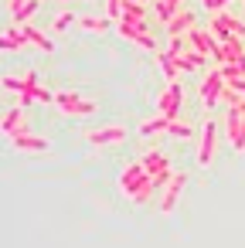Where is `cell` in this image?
Listing matches in <instances>:
<instances>
[{
    "label": "cell",
    "instance_id": "cell-24",
    "mask_svg": "<svg viewBox=\"0 0 245 248\" xmlns=\"http://www.w3.org/2000/svg\"><path fill=\"white\" fill-rule=\"evenodd\" d=\"M75 21H79V17H75L72 11H62V14H55V21H51V28H48V31H65V28H72Z\"/></svg>",
    "mask_w": 245,
    "mask_h": 248
},
{
    "label": "cell",
    "instance_id": "cell-22",
    "mask_svg": "<svg viewBox=\"0 0 245 248\" xmlns=\"http://www.w3.org/2000/svg\"><path fill=\"white\" fill-rule=\"evenodd\" d=\"M31 102H55V95H51L45 85H31V89L21 95V109H24V106H31Z\"/></svg>",
    "mask_w": 245,
    "mask_h": 248
},
{
    "label": "cell",
    "instance_id": "cell-12",
    "mask_svg": "<svg viewBox=\"0 0 245 248\" xmlns=\"http://www.w3.org/2000/svg\"><path fill=\"white\" fill-rule=\"evenodd\" d=\"M126 136H130V129H126V126H119V123L96 126V129H89V133H85V140H89L92 146H113V143H123Z\"/></svg>",
    "mask_w": 245,
    "mask_h": 248
},
{
    "label": "cell",
    "instance_id": "cell-15",
    "mask_svg": "<svg viewBox=\"0 0 245 248\" xmlns=\"http://www.w3.org/2000/svg\"><path fill=\"white\" fill-rule=\"evenodd\" d=\"M11 146H14L17 153H48V140L38 136V133H24V136H17V140H11Z\"/></svg>",
    "mask_w": 245,
    "mask_h": 248
},
{
    "label": "cell",
    "instance_id": "cell-2",
    "mask_svg": "<svg viewBox=\"0 0 245 248\" xmlns=\"http://www.w3.org/2000/svg\"><path fill=\"white\" fill-rule=\"evenodd\" d=\"M187 45H191L197 55H204L208 62H214V65H221V62H225L221 41H218L208 28H191V31H187Z\"/></svg>",
    "mask_w": 245,
    "mask_h": 248
},
{
    "label": "cell",
    "instance_id": "cell-3",
    "mask_svg": "<svg viewBox=\"0 0 245 248\" xmlns=\"http://www.w3.org/2000/svg\"><path fill=\"white\" fill-rule=\"evenodd\" d=\"M140 167H143V173L153 180L157 190H163L167 180H170V173H174V170H170V160H167L160 150H147V153L140 156Z\"/></svg>",
    "mask_w": 245,
    "mask_h": 248
},
{
    "label": "cell",
    "instance_id": "cell-20",
    "mask_svg": "<svg viewBox=\"0 0 245 248\" xmlns=\"http://www.w3.org/2000/svg\"><path fill=\"white\" fill-rule=\"evenodd\" d=\"M167 129H170V119H163V116H150L140 123V136H163Z\"/></svg>",
    "mask_w": 245,
    "mask_h": 248
},
{
    "label": "cell",
    "instance_id": "cell-7",
    "mask_svg": "<svg viewBox=\"0 0 245 248\" xmlns=\"http://www.w3.org/2000/svg\"><path fill=\"white\" fill-rule=\"evenodd\" d=\"M214 150H218V123L214 119H204L201 140H197V153H194L197 167H211L214 163Z\"/></svg>",
    "mask_w": 245,
    "mask_h": 248
},
{
    "label": "cell",
    "instance_id": "cell-30",
    "mask_svg": "<svg viewBox=\"0 0 245 248\" xmlns=\"http://www.w3.org/2000/svg\"><path fill=\"white\" fill-rule=\"evenodd\" d=\"M65 4H68V0H65Z\"/></svg>",
    "mask_w": 245,
    "mask_h": 248
},
{
    "label": "cell",
    "instance_id": "cell-16",
    "mask_svg": "<svg viewBox=\"0 0 245 248\" xmlns=\"http://www.w3.org/2000/svg\"><path fill=\"white\" fill-rule=\"evenodd\" d=\"M31 85H38V75H34V72H24V75H4V78H0V89L17 92V95H24Z\"/></svg>",
    "mask_w": 245,
    "mask_h": 248
},
{
    "label": "cell",
    "instance_id": "cell-29",
    "mask_svg": "<svg viewBox=\"0 0 245 248\" xmlns=\"http://www.w3.org/2000/svg\"><path fill=\"white\" fill-rule=\"evenodd\" d=\"M24 4H28V0H7V14L14 17V14H17V11H21Z\"/></svg>",
    "mask_w": 245,
    "mask_h": 248
},
{
    "label": "cell",
    "instance_id": "cell-23",
    "mask_svg": "<svg viewBox=\"0 0 245 248\" xmlns=\"http://www.w3.org/2000/svg\"><path fill=\"white\" fill-rule=\"evenodd\" d=\"M38 7H41V0H28V4H24V7H21V11H17L14 17H11V21H14V28H21V24H28V21H31V14H34Z\"/></svg>",
    "mask_w": 245,
    "mask_h": 248
},
{
    "label": "cell",
    "instance_id": "cell-8",
    "mask_svg": "<svg viewBox=\"0 0 245 248\" xmlns=\"http://www.w3.org/2000/svg\"><path fill=\"white\" fill-rule=\"evenodd\" d=\"M180 102H184V89H180V82H167L163 85V92L157 95V116H163V119H177V112H180Z\"/></svg>",
    "mask_w": 245,
    "mask_h": 248
},
{
    "label": "cell",
    "instance_id": "cell-19",
    "mask_svg": "<svg viewBox=\"0 0 245 248\" xmlns=\"http://www.w3.org/2000/svg\"><path fill=\"white\" fill-rule=\"evenodd\" d=\"M21 48H28V38L21 34V28H7L0 34V51H21Z\"/></svg>",
    "mask_w": 245,
    "mask_h": 248
},
{
    "label": "cell",
    "instance_id": "cell-5",
    "mask_svg": "<svg viewBox=\"0 0 245 248\" xmlns=\"http://www.w3.org/2000/svg\"><path fill=\"white\" fill-rule=\"evenodd\" d=\"M208 31H211L218 41H225V38H245V21H238V17L228 14V11H218V14L208 17Z\"/></svg>",
    "mask_w": 245,
    "mask_h": 248
},
{
    "label": "cell",
    "instance_id": "cell-21",
    "mask_svg": "<svg viewBox=\"0 0 245 248\" xmlns=\"http://www.w3.org/2000/svg\"><path fill=\"white\" fill-rule=\"evenodd\" d=\"M157 65H160V72H163V78L167 82H177V62H174V51L167 48V51H157Z\"/></svg>",
    "mask_w": 245,
    "mask_h": 248
},
{
    "label": "cell",
    "instance_id": "cell-27",
    "mask_svg": "<svg viewBox=\"0 0 245 248\" xmlns=\"http://www.w3.org/2000/svg\"><path fill=\"white\" fill-rule=\"evenodd\" d=\"M153 4H163V7H167L170 14H177V11H184V7H187L184 0H153Z\"/></svg>",
    "mask_w": 245,
    "mask_h": 248
},
{
    "label": "cell",
    "instance_id": "cell-25",
    "mask_svg": "<svg viewBox=\"0 0 245 248\" xmlns=\"http://www.w3.org/2000/svg\"><path fill=\"white\" fill-rule=\"evenodd\" d=\"M191 133H194V129H191L187 123H180V119H174V123H170V129H167V136H177V140H187Z\"/></svg>",
    "mask_w": 245,
    "mask_h": 248
},
{
    "label": "cell",
    "instance_id": "cell-10",
    "mask_svg": "<svg viewBox=\"0 0 245 248\" xmlns=\"http://www.w3.org/2000/svg\"><path fill=\"white\" fill-rule=\"evenodd\" d=\"M184 187H187V173H184V170L170 173L167 187L160 190V214H163V217H170V214H174V207H177V201H180Z\"/></svg>",
    "mask_w": 245,
    "mask_h": 248
},
{
    "label": "cell",
    "instance_id": "cell-11",
    "mask_svg": "<svg viewBox=\"0 0 245 248\" xmlns=\"http://www.w3.org/2000/svg\"><path fill=\"white\" fill-rule=\"evenodd\" d=\"M225 89V75H221V68L218 65H211L208 72H204V78H201V85H197V95H201V102L208 106V109H214L218 106V92Z\"/></svg>",
    "mask_w": 245,
    "mask_h": 248
},
{
    "label": "cell",
    "instance_id": "cell-14",
    "mask_svg": "<svg viewBox=\"0 0 245 248\" xmlns=\"http://www.w3.org/2000/svg\"><path fill=\"white\" fill-rule=\"evenodd\" d=\"M0 129H4V136H7V140H17V136L31 133V129H28V116H24V109L17 106V109L0 112Z\"/></svg>",
    "mask_w": 245,
    "mask_h": 248
},
{
    "label": "cell",
    "instance_id": "cell-4",
    "mask_svg": "<svg viewBox=\"0 0 245 248\" xmlns=\"http://www.w3.org/2000/svg\"><path fill=\"white\" fill-rule=\"evenodd\" d=\"M55 106H58L65 116H75V119H82V116H92V112H96V102H92V99H85V95H82V92H75V89L58 92V95H55Z\"/></svg>",
    "mask_w": 245,
    "mask_h": 248
},
{
    "label": "cell",
    "instance_id": "cell-1",
    "mask_svg": "<svg viewBox=\"0 0 245 248\" xmlns=\"http://www.w3.org/2000/svg\"><path fill=\"white\" fill-rule=\"evenodd\" d=\"M119 194L130 197L133 204H147V201L157 194V187H153V180L143 173L140 160H133V163L123 167V173H119Z\"/></svg>",
    "mask_w": 245,
    "mask_h": 248
},
{
    "label": "cell",
    "instance_id": "cell-18",
    "mask_svg": "<svg viewBox=\"0 0 245 248\" xmlns=\"http://www.w3.org/2000/svg\"><path fill=\"white\" fill-rule=\"evenodd\" d=\"M21 34L28 38V45H34V48H41V51H55V41H51V34L38 31L34 24H21Z\"/></svg>",
    "mask_w": 245,
    "mask_h": 248
},
{
    "label": "cell",
    "instance_id": "cell-28",
    "mask_svg": "<svg viewBox=\"0 0 245 248\" xmlns=\"http://www.w3.org/2000/svg\"><path fill=\"white\" fill-rule=\"evenodd\" d=\"M201 4H204L208 17H211V14H218V11H225V7H221V0H201Z\"/></svg>",
    "mask_w": 245,
    "mask_h": 248
},
{
    "label": "cell",
    "instance_id": "cell-9",
    "mask_svg": "<svg viewBox=\"0 0 245 248\" xmlns=\"http://www.w3.org/2000/svg\"><path fill=\"white\" fill-rule=\"evenodd\" d=\"M225 140L231 153H245V116L242 109H225Z\"/></svg>",
    "mask_w": 245,
    "mask_h": 248
},
{
    "label": "cell",
    "instance_id": "cell-6",
    "mask_svg": "<svg viewBox=\"0 0 245 248\" xmlns=\"http://www.w3.org/2000/svg\"><path fill=\"white\" fill-rule=\"evenodd\" d=\"M119 38H126V41H133L136 48H143V51H150V55H157L160 48H157V41H153V34L147 31V24H130V21H116V28H113Z\"/></svg>",
    "mask_w": 245,
    "mask_h": 248
},
{
    "label": "cell",
    "instance_id": "cell-13",
    "mask_svg": "<svg viewBox=\"0 0 245 248\" xmlns=\"http://www.w3.org/2000/svg\"><path fill=\"white\" fill-rule=\"evenodd\" d=\"M191 28H197V14L191 11V7H184V11H177L167 24H163V31H167V38L170 41H180V38H187V31Z\"/></svg>",
    "mask_w": 245,
    "mask_h": 248
},
{
    "label": "cell",
    "instance_id": "cell-17",
    "mask_svg": "<svg viewBox=\"0 0 245 248\" xmlns=\"http://www.w3.org/2000/svg\"><path fill=\"white\" fill-rule=\"evenodd\" d=\"M75 28H79V31H89V34H102V31L113 28V21H109L106 14H79Z\"/></svg>",
    "mask_w": 245,
    "mask_h": 248
},
{
    "label": "cell",
    "instance_id": "cell-26",
    "mask_svg": "<svg viewBox=\"0 0 245 248\" xmlns=\"http://www.w3.org/2000/svg\"><path fill=\"white\" fill-rule=\"evenodd\" d=\"M106 17L109 21H119L123 17V0H106Z\"/></svg>",
    "mask_w": 245,
    "mask_h": 248
}]
</instances>
